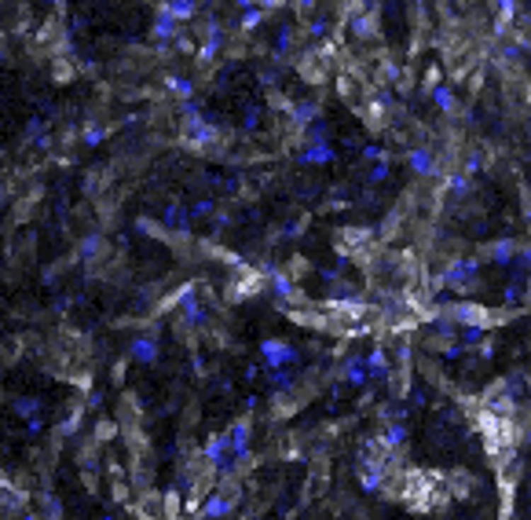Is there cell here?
Listing matches in <instances>:
<instances>
[{"label": "cell", "mask_w": 531, "mask_h": 520, "mask_svg": "<svg viewBox=\"0 0 531 520\" xmlns=\"http://www.w3.org/2000/svg\"><path fill=\"white\" fill-rule=\"evenodd\" d=\"M480 268H484L480 256H455L451 264L440 271V286H451L458 293H473L480 286Z\"/></svg>", "instance_id": "1"}, {"label": "cell", "mask_w": 531, "mask_h": 520, "mask_svg": "<svg viewBox=\"0 0 531 520\" xmlns=\"http://www.w3.org/2000/svg\"><path fill=\"white\" fill-rule=\"evenodd\" d=\"M403 162H407V169L414 172V176H436L440 172V158H436L433 147H407Z\"/></svg>", "instance_id": "2"}, {"label": "cell", "mask_w": 531, "mask_h": 520, "mask_svg": "<svg viewBox=\"0 0 531 520\" xmlns=\"http://www.w3.org/2000/svg\"><path fill=\"white\" fill-rule=\"evenodd\" d=\"M261 359L271 366V371H286L290 363L301 359V352H297L293 344H286V341H264L261 344Z\"/></svg>", "instance_id": "3"}, {"label": "cell", "mask_w": 531, "mask_h": 520, "mask_svg": "<svg viewBox=\"0 0 531 520\" xmlns=\"http://www.w3.org/2000/svg\"><path fill=\"white\" fill-rule=\"evenodd\" d=\"M517 249H520L517 238H498V242H487L480 249V256L491 260V264H498V268H509V264H513V256H517Z\"/></svg>", "instance_id": "4"}, {"label": "cell", "mask_w": 531, "mask_h": 520, "mask_svg": "<svg viewBox=\"0 0 531 520\" xmlns=\"http://www.w3.org/2000/svg\"><path fill=\"white\" fill-rule=\"evenodd\" d=\"M363 363H367V378H370V381H381V385L392 381V363H389V352L381 349V344L363 356Z\"/></svg>", "instance_id": "5"}, {"label": "cell", "mask_w": 531, "mask_h": 520, "mask_svg": "<svg viewBox=\"0 0 531 520\" xmlns=\"http://www.w3.org/2000/svg\"><path fill=\"white\" fill-rule=\"evenodd\" d=\"M407 436H411V425L407 422H389L385 429H381V436L374 440L385 454H392V451H399L403 443H407Z\"/></svg>", "instance_id": "6"}, {"label": "cell", "mask_w": 531, "mask_h": 520, "mask_svg": "<svg viewBox=\"0 0 531 520\" xmlns=\"http://www.w3.org/2000/svg\"><path fill=\"white\" fill-rule=\"evenodd\" d=\"M443 191H447L451 202H465L473 194V176H465L462 169H455V172H447V180H443Z\"/></svg>", "instance_id": "7"}, {"label": "cell", "mask_w": 531, "mask_h": 520, "mask_svg": "<svg viewBox=\"0 0 531 520\" xmlns=\"http://www.w3.org/2000/svg\"><path fill=\"white\" fill-rule=\"evenodd\" d=\"M524 286H527L524 278H513V283H506V290H502V305H506V312H520V308H527L531 290H524Z\"/></svg>", "instance_id": "8"}, {"label": "cell", "mask_w": 531, "mask_h": 520, "mask_svg": "<svg viewBox=\"0 0 531 520\" xmlns=\"http://www.w3.org/2000/svg\"><path fill=\"white\" fill-rule=\"evenodd\" d=\"M333 158H337L333 143H308L301 154H297V162H301V165H330Z\"/></svg>", "instance_id": "9"}, {"label": "cell", "mask_w": 531, "mask_h": 520, "mask_svg": "<svg viewBox=\"0 0 531 520\" xmlns=\"http://www.w3.org/2000/svg\"><path fill=\"white\" fill-rule=\"evenodd\" d=\"M341 381H348L352 388H363L370 378H367V363H363V356H345V363H341Z\"/></svg>", "instance_id": "10"}, {"label": "cell", "mask_w": 531, "mask_h": 520, "mask_svg": "<svg viewBox=\"0 0 531 520\" xmlns=\"http://www.w3.org/2000/svg\"><path fill=\"white\" fill-rule=\"evenodd\" d=\"M429 96H433V106H436L440 114H455L458 111V96H455L451 84H443V81L429 84Z\"/></svg>", "instance_id": "11"}, {"label": "cell", "mask_w": 531, "mask_h": 520, "mask_svg": "<svg viewBox=\"0 0 531 520\" xmlns=\"http://www.w3.org/2000/svg\"><path fill=\"white\" fill-rule=\"evenodd\" d=\"M491 4H495V33L506 37L517 18V0H491Z\"/></svg>", "instance_id": "12"}, {"label": "cell", "mask_w": 531, "mask_h": 520, "mask_svg": "<svg viewBox=\"0 0 531 520\" xmlns=\"http://www.w3.org/2000/svg\"><path fill=\"white\" fill-rule=\"evenodd\" d=\"M315 118H323V106H319V103H297L293 106V125H312Z\"/></svg>", "instance_id": "13"}, {"label": "cell", "mask_w": 531, "mask_h": 520, "mask_svg": "<svg viewBox=\"0 0 531 520\" xmlns=\"http://www.w3.org/2000/svg\"><path fill=\"white\" fill-rule=\"evenodd\" d=\"M231 502H235L231 494H212L202 509V516H224V513H231Z\"/></svg>", "instance_id": "14"}, {"label": "cell", "mask_w": 531, "mask_h": 520, "mask_svg": "<svg viewBox=\"0 0 531 520\" xmlns=\"http://www.w3.org/2000/svg\"><path fill=\"white\" fill-rule=\"evenodd\" d=\"M348 30H352L355 37H377L374 18H370V15H352V18H348Z\"/></svg>", "instance_id": "15"}, {"label": "cell", "mask_w": 531, "mask_h": 520, "mask_svg": "<svg viewBox=\"0 0 531 520\" xmlns=\"http://www.w3.org/2000/svg\"><path fill=\"white\" fill-rule=\"evenodd\" d=\"M392 176V165H389V158H381V162H374V169L367 172V180L370 183H385Z\"/></svg>", "instance_id": "16"}, {"label": "cell", "mask_w": 531, "mask_h": 520, "mask_svg": "<svg viewBox=\"0 0 531 520\" xmlns=\"http://www.w3.org/2000/svg\"><path fill=\"white\" fill-rule=\"evenodd\" d=\"M176 30H180V26H176V18L169 15V11H161V15H158V30H154V33H158L161 40H169V37H173Z\"/></svg>", "instance_id": "17"}, {"label": "cell", "mask_w": 531, "mask_h": 520, "mask_svg": "<svg viewBox=\"0 0 531 520\" xmlns=\"http://www.w3.org/2000/svg\"><path fill=\"white\" fill-rule=\"evenodd\" d=\"M462 172H465V176H480V172H484V154H480V150H469V158H465Z\"/></svg>", "instance_id": "18"}, {"label": "cell", "mask_w": 531, "mask_h": 520, "mask_svg": "<svg viewBox=\"0 0 531 520\" xmlns=\"http://www.w3.org/2000/svg\"><path fill=\"white\" fill-rule=\"evenodd\" d=\"M264 8H246V15H242V30H257L261 23H264Z\"/></svg>", "instance_id": "19"}, {"label": "cell", "mask_w": 531, "mask_h": 520, "mask_svg": "<svg viewBox=\"0 0 531 520\" xmlns=\"http://www.w3.org/2000/svg\"><path fill=\"white\" fill-rule=\"evenodd\" d=\"M290 45H293V26H282V30H279V40H275V55L282 59V55L290 52Z\"/></svg>", "instance_id": "20"}, {"label": "cell", "mask_w": 531, "mask_h": 520, "mask_svg": "<svg viewBox=\"0 0 531 520\" xmlns=\"http://www.w3.org/2000/svg\"><path fill=\"white\" fill-rule=\"evenodd\" d=\"M132 356L143 359V363H151V359H154V341H147V337L136 341V344H132Z\"/></svg>", "instance_id": "21"}, {"label": "cell", "mask_w": 531, "mask_h": 520, "mask_svg": "<svg viewBox=\"0 0 531 520\" xmlns=\"http://www.w3.org/2000/svg\"><path fill=\"white\" fill-rule=\"evenodd\" d=\"M363 158H367V162H381V158H389V150H385V147H374V143H370V147L363 150Z\"/></svg>", "instance_id": "22"}, {"label": "cell", "mask_w": 531, "mask_h": 520, "mask_svg": "<svg viewBox=\"0 0 531 520\" xmlns=\"http://www.w3.org/2000/svg\"><path fill=\"white\" fill-rule=\"evenodd\" d=\"M15 407H18V414H33V410H37V403H33V400H18Z\"/></svg>", "instance_id": "23"}, {"label": "cell", "mask_w": 531, "mask_h": 520, "mask_svg": "<svg viewBox=\"0 0 531 520\" xmlns=\"http://www.w3.org/2000/svg\"><path fill=\"white\" fill-rule=\"evenodd\" d=\"M173 89H176L180 96H190V84H187L183 77H176V81H173Z\"/></svg>", "instance_id": "24"}, {"label": "cell", "mask_w": 531, "mask_h": 520, "mask_svg": "<svg viewBox=\"0 0 531 520\" xmlns=\"http://www.w3.org/2000/svg\"><path fill=\"white\" fill-rule=\"evenodd\" d=\"M315 4H319V0H297V11H301V15H308Z\"/></svg>", "instance_id": "25"}, {"label": "cell", "mask_w": 531, "mask_h": 520, "mask_svg": "<svg viewBox=\"0 0 531 520\" xmlns=\"http://www.w3.org/2000/svg\"><path fill=\"white\" fill-rule=\"evenodd\" d=\"M279 4H286V0H257V8H264V11H271V8H279Z\"/></svg>", "instance_id": "26"}, {"label": "cell", "mask_w": 531, "mask_h": 520, "mask_svg": "<svg viewBox=\"0 0 531 520\" xmlns=\"http://www.w3.org/2000/svg\"><path fill=\"white\" fill-rule=\"evenodd\" d=\"M524 220L531 224V202H524Z\"/></svg>", "instance_id": "27"}]
</instances>
